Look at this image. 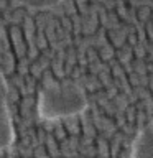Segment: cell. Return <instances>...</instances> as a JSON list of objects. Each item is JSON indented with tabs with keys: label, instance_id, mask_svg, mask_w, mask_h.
<instances>
[{
	"label": "cell",
	"instance_id": "obj_1",
	"mask_svg": "<svg viewBox=\"0 0 153 158\" xmlns=\"http://www.w3.org/2000/svg\"><path fill=\"white\" fill-rule=\"evenodd\" d=\"M87 109V97L76 84H51L39 92L38 115L43 120H59L82 114Z\"/></svg>",
	"mask_w": 153,
	"mask_h": 158
},
{
	"label": "cell",
	"instance_id": "obj_2",
	"mask_svg": "<svg viewBox=\"0 0 153 158\" xmlns=\"http://www.w3.org/2000/svg\"><path fill=\"white\" fill-rule=\"evenodd\" d=\"M7 96H8L7 81H5L3 74L0 73V150L8 148L15 140V128L12 118H10Z\"/></svg>",
	"mask_w": 153,
	"mask_h": 158
},
{
	"label": "cell",
	"instance_id": "obj_3",
	"mask_svg": "<svg viewBox=\"0 0 153 158\" xmlns=\"http://www.w3.org/2000/svg\"><path fill=\"white\" fill-rule=\"evenodd\" d=\"M130 158H153V123L138 132L132 143Z\"/></svg>",
	"mask_w": 153,
	"mask_h": 158
},
{
	"label": "cell",
	"instance_id": "obj_4",
	"mask_svg": "<svg viewBox=\"0 0 153 158\" xmlns=\"http://www.w3.org/2000/svg\"><path fill=\"white\" fill-rule=\"evenodd\" d=\"M18 2L28 5L31 8H49V7L58 5L61 0H18Z\"/></svg>",
	"mask_w": 153,
	"mask_h": 158
}]
</instances>
